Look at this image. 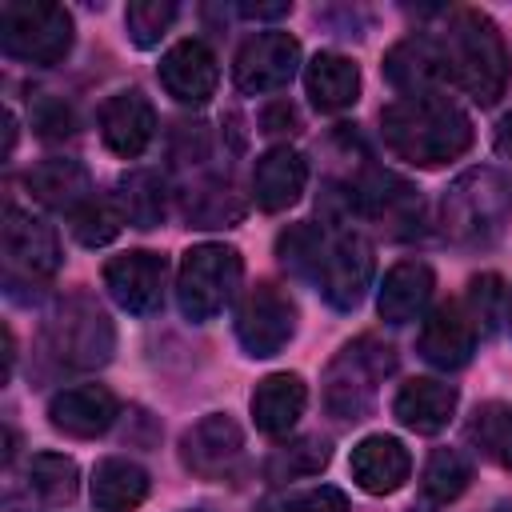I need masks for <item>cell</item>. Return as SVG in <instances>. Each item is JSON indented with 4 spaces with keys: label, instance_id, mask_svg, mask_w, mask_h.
Instances as JSON below:
<instances>
[{
    "label": "cell",
    "instance_id": "6da1fadb",
    "mask_svg": "<svg viewBox=\"0 0 512 512\" xmlns=\"http://www.w3.org/2000/svg\"><path fill=\"white\" fill-rule=\"evenodd\" d=\"M384 148L416 168H440L472 148V120L468 112L440 96H400L380 112Z\"/></svg>",
    "mask_w": 512,
    "mask_h": 512
},
{
    "label": "cell",
    "instance_id": "7a4b0ae2",
    "mask_svg": "<svg viewBox=\"0 0 512 512\" xmlns=\"http://www.w3.org/2000/svg\"><path fill=\"white\" fill-rule=\"evenodd\" d=\"M440 48L448 60V80L476 104H496L504 96L512 80V52L488 12L456 8L448 16V28L440 32Z\"/></svg>",
    "mask_w": 512,
    "mask_h": 512
},
{
    "label": "cell",
    "instance_id": "3957f363",
    "mask_svg": "<svg viewBox=\"0 0 512 512\" xmlns=\"http://www.w3.org/2000/svg\"><path fill=\"white\" fill-rule=\"evenodd\" d=\"M512 224V180L500 168L460 172L440 200V228L460 248H488Z\"/></svg>",
    "mask_w": 512,
    "mask_h": 512
},
{
    "label": "cell",
    "instance_id": "277c9868",
    "mask_svg": "<svg viewBox=\"0 0 512 512\" xmlns=\"http://www.w3.org/2000/svg\"><path fill=\"white\" fill-rule=\"evenodd\" d=\"M396 368V348L376 340V336H356L352 344H344L328 372H324V408L328 416L352 424L364 420L376 404L380 384L392 376Z\"/></svg>",
    "mask_w": 512,
    "mask_h": 512
},
{
    "label": "cell",
    "instance_id": "5b68a950",
    "mask_svg": "<svg viewBox=\"0 0 512 512\" xmlns=\"http://www.w3.org/2000/svg\"><path fill=\"white\" fill-rule=\"evenodd\" d=\"M44 348L56 364L88 372V368H100L112 360L116 328L92 296H68L44 320Z\"/></svg>",
    "mask_w": 512,
    "mask_h": 512
},
{
    "label": "cell",
    "instance_id": "8992f818",
    "mask_svg": "<svg viewBox=\"0 0 512 512\" xmlns=\"http://www.w3.org/2000/svg\"><path fill=\"white\" fill-rule=\"evenodd\" d=\"M0 48L24 64H60L72 52V16L52 0H4L0 4Z\"/></svg>",
    "mask_w": 512,
    "mask_h": 512
},
{
    "label": "cell",
    "instance_id": "52a82bcc",
    "mask_svg": "<svg viewBox=\"0 0 512 512\" xmlns=\"http://www.w3.org/2000/svg\"><path fill=\"white\" fill-rule=\"evenodd\" d=\"M240 276H244V260L232 244H196V248H188L184 260H180V272H176L180 312L192 324L212 320L236 296Z\"/></svg>",
    "mask_w": 512,
    "mask_h": 512
},
{
    "label": "cell",
    "instance_id": "ba28073f",
    "mask_svg": "<svg viewBox=\"0 0 512 512\" xmlns=\"http://www.w3.org/2000/svg\"><path fill=\"white\" fill-rule=\"evenodd\" d=\"M292 332H296V304L288 300V292H280L268 280L244 292L236 308V340L248 356L256 360L276 356L292 340Z\"/></svg>",
    "mask_w": 512,
    "mask_h": 512
},
{
    "label": "cell",
    "instance_id": "9c48e42d",
    "mask_svg": "<svg viewBox=\"0 0 512 512\" xmlns=\"http://www.w3.org/2000/svg\"><path fill=\"white\" fill-rule=\"evenodd\" d=\"M300 68V40L288 32H256L240 44L232 80L244 96H264L280 92Z\"/></svg>",
    "mask_w": 512,
    "mask_h": 512
},
{
    "label": "cell",
    "instance_id": "30bf717a",
    "mask_svg": "<svg viewBox=\"0 0 512 512\" xmlns=\"http://www.w3.org/2000/svg\"><path fill=\"white\" fill-rule=\"evenodd\" d=\"M368 284H372V244L360 232H336L328 240V252H324L320 276H316L320 296L332 308L348 312L364 300Z\"/></svg>",
    "mask_w": 512,
    "mask_h": 512
},
{
    "label": "cell",
    "instance_id": "8fae6325",
    "mask_svg": "<svg viewBox=\"0 0 512 512\" xmlns=\"http://www.w3.org/2000/svg\"><path fill=\"white\" fill-rule=\"evenodd\" d=\"M164 276H168L164 256L160 252H148V248L112 256L104 264V288H108V296L124 312H132V316L160 312V304H164Z\"/></svg>",
    "mask_w": 512,
    "mask_h": 512
},
{
    "label": "cell",
    "instance_id": "7c38bea8",
    "mask_svg": "<svg viewBox=\"0 0 512 512\" xmlns=\"http://www.w3.org/2000/svg\"><path fill=\"white\" fill-rule=\"evenodd\" d=\"M244 456V432L232 416L208 412L180 436V464L200 480H220Z\"/></svg>",
    "mask_w": 512,
    "mask_h": 512
},
{
    "label": "cell",
    "instance_id": "4fadbf2b",
    "mask_svg": "<svg viewBox=\"0 0 512 512\" xmlns=\"http://www.w3.org/2000/svg\"><path fill=\"white\" fill-rule=\"evenodd\" d=\"M216 80H220V68L204 40H180L160 56V84L176 104H188V108L208 104L216 96Z\"/></svg>",
    "mask_w": 512,
    "mask_h": 512
},
{
    "label": "cell",
    "instance_id": "5bb4252c",
    "mask_svg": "<svg viewBox=\"0 0 512 512\" xmlns=\"http://www.w3.org/2000/svg\"><path fill=\"white\" fill-rule=\"evenodd\" d=\"M4 256H8V268L12 272H24V276H52L60 268V240L52 232V224H44L40 216L8 204L4 208Z\"/></svg>",
    "mask_w": 512,
    "mask_h": 512
},
{
    "label": "cell",
    "instance_id": "9a60e30c",
    "mask_svg": "<svg viewBox=\"0 0 512 512\" xmlns=\"http://www.w3.org/2000/svg\"><path fill=\"white\" fill-rule=\"evenodd\" d=\"M384 76L404 96H428V92H440L444 84H452L440 36H408V40L392 44L384 56Z\"/></svg>",
    "mask_w": 512,
    "mask_h": 512
},
{
    "label": "cell",
    "instance_id": "2e32d148",
    "mask_svg": "<svg viewBox=\"0 0 512 512\" xmlns=\"http://www.w3.org/2000/svg\"><path fill=\"white\" fill-rule=\"evenodd\" d=\"M476 320L464 304H440L428 312V320L420 324V336H416V348L420 356L432 364V368H464L476 352Z\"/></svg>",
    "mask_w": 512,
    "mask_h": 512
},
{
    "label": "cell",
    "instance_id": "e0dca14e",
    "mask_svg": "<svg viewBox=\"0 0 512 512\" xmlns=\"http://www.w3.org/2000/svg\"><path fill=\"white\" fill-rule=\"evenodd\" d=\"M116 416H120V404L104 384H76L48 400V424L72 440L104 436L116 424Z\"/></svg>",
    "mask_w": 512,
    "mask_h": 512
},
{
    "label": "cell",
    "instance_id": "ac0fdd59",
    "mask_svg": "<svg viewBox=\"0 0 512 512\" xmlns=\"http://www.w3.org/2000/svg\"><path fill=\"white\" fill-rule=\"evenodd\" d=\"M100 136H104L108 152H116L124 160H136L156 136V112H152L148 96L136 92V88L108 96L104 108H100Z\"/></svg>",
    "mask_w": 512,
    "mask_h": 512
},
{
    "label": "cell",
    "instance_id": "d6986e66",
    "mask_svg": "<svg viewBox=\"0 0 512 512\" xmlns=\"http://www.w3.org/2000/svg\"><path fill=\"white\" fill-rule=\"evenodd\" d=\"M352 480L368 492V496H392L396 488H404L408 472H412V456L396 436H364L352 448Z\"/></svg>",
    "mask_w": 512,
    "mask_h": 512
},
{
    "label": "cell",
    "instance_id": "ffe728a7",
    "mask_svg": "<svg viewBox=\"0 0 512 512\" xmlns=\"http://www.w3.org/2000/svg\"><path fill=\"white\" fill-rule=\"evenodd\" d=\"M304 184H308V164L296 148L288 144H276L268 148L256 168H252V200L264 208V212H284L292 208L300 196H304Z\"/></svg>",
    "mask_w": 512,
    "mask_h": 512
},
{
    "label": "cell",
    "instance_id": "44dd1931",
    "mask_svg": "<svg viewBox=\"0 0 512 512\" xmlns=\"http://www.w3.org/2000/svg\"><path fill=\"white\" fill-rule=\"evenodd\" d=\"M392 412L404 428H412L420 436H436L456 416V388L444 380H432V376H416V380L400 384Z\"/></svg>",
    "mask_w": 512,
    "mask_h": 512
},
{
    "label": "cell",
    "instance_id": "7402d4cb",
    "mask_svg": "<svg viewBox=\"0 0 512 512\" xmlns=\"http://www.w3.org/2000/svg\"><path fill=\"white\" fill-rule=\"evenodd\" d=\"M24 188L40 204H48L56 212H68V216L80 204L92 200V176H88V168L80 160H68V156H52V160H40L36 168H28Z\"/></svg>",
    "mask_w": 512,
    "mask_h": 512
},
{
    "label": "cell",
    "instance_id": "603a6c76",
    "mask_svg": "<svg viewBox=\"0 0 512 512\" xmlns=\"http://www.w3.org/2000/svg\"><path fill=\"white\" fill-rule=\"evenodd\" d=\"M352 208L392 228L404 224V232H412V220L420 224V196L412 192V184L396 180L392 172H368L360 184H352Z\"/></svg>",
    "mask_w": 512,
    "mask_h": 512
},
{
    "label": "cell",
    "instance_id": "cb8c5ba5",
    "mask_svg": "<svg viewBox=\"0 0 512 512\" xmlns=\"http://www.w3.org/2000/svg\"><path fill=\"white\" fill-rule=\"evenodd\" d=\"M432 288H436V276L424 260H400L388 268L384 284H380V296H376V312L380 320L388 324H408L424 312V304L432 300Z\"/></svg>",
    "mask_w": 512,
    "mask_h": 512
},
{
    "label": "cell",
    "instance_id": "d4e9b609",
    "mask_svg": "<svg viewBox=\"0 0 512 512\" xmlns=\"http://www.w3.org/2000/svg\"><path fill=\"white\" fill-rule=\"evenodd\" d=\"M308 388L296 372H272L252 392V420L264 436H288L296 420L304 416Z\"/></svg>",
    "mask_w": 512,
    "mask_h": 512
},
{
    "label": "cell",
    "instance_id": "484cf974",
    "mask_svg": "<svg viewBox=\"0 0 512 512\" xmlns=\"http://www.w3.org/2000/svg\"><path fill=\"white\" fill-rule=\"evenodd\" d=\"M304 88L320 112H344L360 96V68L340 52H316L304 68Z\"/></svg>",
    "mask_w": 512,
    "mask_h": 512
},
{
    "label": "cell",
    "instance_id": "4316f807",
    "mask_svg": "<svg viewBox=\"0 0 512 512\" xmlns=\"http://www.w3.org/2000/svg\"><path fill=\"white\" fill-rule=\"evenodd\" d=\"M148 500V472L136 460L108 456L92 468V504L100 512H132Z\"/></svg>",
    "mask_w": 512,
    "mask_h": 512
},
{
    "label": "cell",
    "instance_id": "83f0119b",
    "mask_svg": "<svg viewBox=\"0 0 512 512\" xmlns=\"http://www.w3.org/2000/svg\"><path fill=\"white\" fill-rule=\"evenodd\" d=\"M116 204L132 228H156V224H164V212H168V188H164L160 172L136 168V172L120 176Z\"/></svg>",
    "mask_w": 512,
    "mask_h": 512
},
{
    "label": "cell",
    "instance_id": "f1b7e54d",
    "mask_svg": "<svg viewBox=\"0 0 512 512\" xmlns=\"http://www.w3.org/2000/svg\"><path fill=\"white\" fill-rule=\"evenodd\" d=\"M184 216L192 228H228L244 216V200L228 180H200L184 192Z\"/></svg>",
    "mask_w": 512,
    "mask_h": 512
},
{
    "label": "cell",
    "instance_id": "f546056e",
    "mask_svg": "<svg viewBox=\"0 0 512 512\" xmlns=\"http://www.w3.org/2000/svg\"><path fill=\"white\" fill-rule=\"evenodd\" d=\"M328 232L316 228V224H292L276 236V256L280 264L292 272V276H304L316 284L320 276V264H324V252H328Z\"/></svg>",
    "mask_w": 512,
    "mask_h": 512
},
{
    "label": "cell",
    "instance_id": "4dcf8cb0",
    "mask_svg": "<svg viewBox=\"0 0 512 512\" xmlns=\"http://www.w3.org/2000/svg\"><path fill=\"white\" fill-rule=\"evenodd\" d=\"M80 484V468L72 456L60 452H36L28 460V492L44 504H68L76 496Z\"/></svg>",
    "mask_w": 512,
    "mask_h": 512
},
{
    "label": "cell",
    "instance_id": "1f68e13d",
    "mask_svg": "<svg viewBox=\"0 0 512 512\" xmlns=\"http://www.w3.org/2000/svg\"><path fill=\"white\" fill-rule=\"evenodd\" d=\"M468 480H472V464H468V456L456 452V448H436V452L428 456V464H424L420 488H424L428 500L448 504V500H456V496L468 488Z\"/></svg>",
    "mask_w": 512,
    "mask_h": 512
},
{
    "label": "cell",
    "instance_id": "d6a6232c",
    "mask_svg": "<svg viewBox=\"0 0 512 512\" xmlns=\"http://www.w3.org/2000/svg\"><path fill=\"white\" fill-rule=\"evenodd\" d=\"M328 456H332V448H328V440H320V436H304V440H292V444H284V448H276L272 452V460H268V480H276V484H284V480H300V476H316L324 464H328Z\"/></svg>",
    "mask_w": 512,
    "mask_h": 512
},
{
    "label": "cell",
    "instance_id": "836d02e7",
    "mask_svg": "<svg viewBox=\"0 0 512 512\" xmlns=\"http://www.w3.org/2000/svg\"><path fill=\"white\" fill-rule=\"evenodd\" d=\"M472 440L480 444L484 456H492L500 468L512 472V408L508 404H484L472 416Z\"/></svg>",
    "mask_w": 512,
    "mask_h": 512
},
{
    "label": "cell",
    "instance_id": "e575fe53",
    "mask_svg": "<svg viewBox=\"0 0 512 512\" xmlns=\"http://www.w3.org/2000/svg\"><path fill=\"white\" fill-rule=\"evenodd\" d=\"M124 224H128V220H124L120 204H116V200H100V196H92L88 204H80V208L72 212V232H76V240H80L84 248H104V244H112Z\"/></svg>",
    "mask_w": 512,
    "mask_h": 512
},
{
    "label": "cell",
    "instance_id": "d590c367",
    "mask_svg": "<svg viewBox=\"0 0 512 512\" xmlns=\"http://www.w3.org/2000/svg\"><path fill=\"white\" fill-rule=\"evenodd\" d=\"M172 20H176L172 0H132L124 12V24H128V36L136 48H156L160 36L172 28Z\"/></svg>",
    "mask_w": 512,
    "mask_h": 512
},
{
    "label": "cell",
    "instance_id": "8d00e7d4",
    "mask_svg": "<svg viewBox=\"0 0 512 512\" xmlns=\"http://www.w3.org/2000/svg\"><path fill=\"white\" fill-rule=\"evenodd\" d=\"M32 128H36L44 140H64V136L76 132V116H72V108H68L64 100L40 96V100L32 104Z\"/></svg>",
    "mask_w": 512,
    "mask_h": 512
},
{
    "label": "cell",
    "instance_id": "74e56055",
    "mask_svg": "<svg viewBox=\"0 0 512 512\" xmlns=\"http://www.w3.org/2000/svg\"><path fill=\"white\" fill-rule=\"evenodd\" d=\"M280 512H348V496H344L340 488L320 484V488H308V492L284 500Z\"/></svg>",
    "mask_w": 512,
    "mask_h": 512
},
{
    "label": "cell",
    "instance_id": "f35d334b",
    "mask_svg": "<svg viewBox=\"0 0 512 512\" xmlns=\"http://www.w3.org/2000/svg\"><path fill=\"white\" fill-rule=\"evenodd\" d=\"M472 292H468V312H472V320H476V328H492V304L500 300V280L496 276H476L472 284H468Z\"/></svg>",
    "mask_w": 512,
    "mask_h": 512
},
{
    "label": "cell",
    "instance_id": "ab89813d",
    "mask_svg": "<svg viewBox=\"0 0 512 512\" xmlns=\"http://www.w3.org/2000/svg\"><path fill=\"white\" fill-rule=\"evenodd\" d=\"M296 128H300V116H296V108L288 100H276L260 116V132H296Z\"/></svg>",
    "mask_w": 512,
    "mask_h": 512
},
{
    "label": "cell",
    "instance_id": "60d3db41",
    "mask_svg": "<svg viewBox=\"0 0 512 512\" xmlns=\"http://www.w3.org/2000/svg\"><path fill=\"white\" fill-rule=\"evenodd\" d=\"M244 20H280L292 12V4H240L236 8Z\"/></svg>",
    "mask_w": 512,
    "mask_h": 512
},
{
    "label": "cell",
    "instance_id": "b9f144b4",
    "mask_svg": "<svg viewBox=\"0 0 512 512\" xmlns=\"http://www.w3.org/2000/svg\"><path fill=\"white\" fill-rule=\"evenodd\" d=\"M496 152L512 160V112H504L500 124H496Z\"/></svg>",
    "mask_w": 512,
    "mask_h": 512
},
{
    "label": "cell",
    "instance_id": "7bdbcfd3",
    "mask_svg": "<svg viewBox=\"0 0 512 512\" xmlns=\"http://www.w3.org/2000/svg\"><path fill=\"white\" fill-rule=\"evenodd\" d=\"M504 320H508V328H512V292H508V312H504Z\"/></svg>",
    "mask_w": 512,
    "mask_h": 512
},
{
    "label": "cell",
    "instance_id": "ee69618b",
    "mask_svg": "<svg viewBox=\"0 0 512 512\" xmlns=\"http://www.w3.org/2000/svg\"><path fill=\"white\" fill-rule=\"evenodd\" d=\"M188 512H200V508H188Z\"/></svg>",
    "mask_w": 512,
    "mask_h": 512
}]
</instances>
